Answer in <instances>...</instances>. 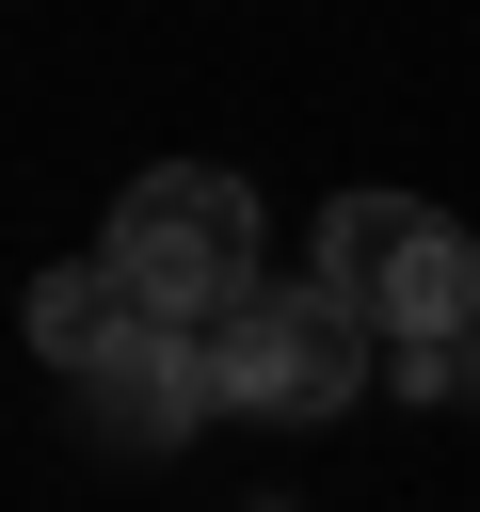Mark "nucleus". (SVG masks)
Returning <instances> with one entry per match:
<instances>
[{"instance_id":"1","label":"nucleus","mask_w":480,"mask_h":512,"mask_svg":"<svg viewBox=\"0 0 480 512\" xmlns=\"http://www.w3.org/2000/svg\"><path fill=\"white\" fill-rule=\"evenodd\" d=\"M128 288H144V320H224L240 288H256V192L224 176V160H144L128 192H112V240H96Z\"/></svg>"},{"instance_id":"2","label":"nucleus","mask_w":480,"mask_h":512,"mask_svg":"<svg viewBox=\"0 0 480 512\" xmlns=\"http://www.w3.org/2000/svg\"><path fill=\"white\" fill-rule=\"evenodd\" d=\"M320 288H336L384 352H416V336H464V320H480V240H464L432 192H336V208H320Z\"/></svg>"},{"instance_id":"3","label":"nucleus","mask_w":480,"mask_h":512,"mask_svg":"<svg viewBox=\"0 0 480 512\" xmlns=\"http://www.w3.org/2000/svg\"><path fill=\"white\" fill-rule=\"evenodd\" d=\"M208 384L224 416H336L368 384V320L320 288V272H256L224 320H208Z\"/></svg>"},{"instance_id":"4","label":"nucleus","mask_w":480,"mask_h":512,"mask_svg":"<svg viewBox=\"0 0 480 512\" xmlns=\"http://www.w3.org/2000/svg\"><path fill=\"white\" fill-rule=\"evenodd\" d=\"M80 400H96V432H112V448H176L224 384H208V336H192V320H144V336H128Z\"/></svg>"},{"instance_id":"5","label":"nucleus","mask_w":480,"mask_h":512,"mask_svg":"<svg viewBox=\"0 0 480 512\" xmlns=\"http://www.w3.org/2000/svg\"><path fill=\"white\" fill-rule=\"evenodd\" d=\"M128 336H144V288H128L112 256H48V272H32V352H48L64 384H96Z\"/></svg>"},{"instance_id":"6","label":"nucleus","mask_w":480,"mask_h":512,"mask_svg":"<svg viewBox=\"0 0 480 512\" xmlns=\"http://www.w3.org/2000/svg\"><path fill=\"white\" fill-rule=\"evenodd\" d=\"M448 400H480V320H464V336H448Z\"/></svg>"}]
</instances>
